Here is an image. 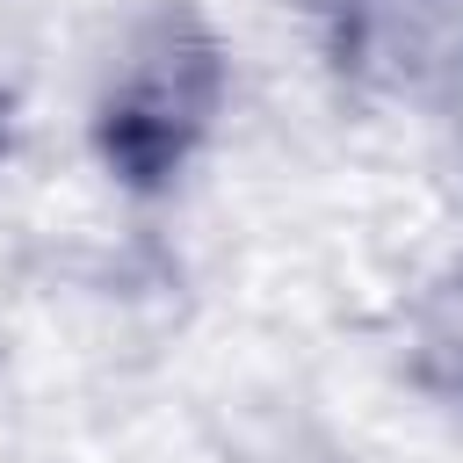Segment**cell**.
Segmentation results:
<instances>
[{"label": "cell", "instance_id": "cell-1", "mask_svg": "<svg viewBox=\"0 0 463 463\" xmlns=\"http://www.w3.org/2000/svg\"><path fill=\"white\" fill-rule=\"evenodd\" d=\"M224 101V51L195 7H159L101 94L94 145L123 188H166Z\"/></svg>", "mask_w": 463, "mask_h": 463}]
</instances>
